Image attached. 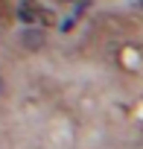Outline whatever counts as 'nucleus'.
<instances>
[{
	"mask_svg": "<svg viewBox=\"0 0 143 149\" xmlns=\"http://www.w3.org/2000/svg\"><path fill=\"white\" fill-rule=\"evenodd\" d=\"M24 47L26 50H41L44 47V32L41 29H26L24 32Z\"/></svg>",
	"mask_w": 143,
	"mask_h": 149,
	"instance_id": "f257e3e1",
	"label": "nucleus"
},
{
	"mask_svg": "<svg viewBox=\"0 0 143 149\" xmlns=\"http://www.w3.org/2000/svg\"><path fill=\"white\" fill-rule=\"evenodd\" d=\"M18 15H21V21H24V24H32V21H35V12H29V6H26V3L21 6V12H18Z\"/></svg>",
	"mask_w": 143,
	"mask_h": 149,
	"instance_id": "f03ea898",
	"label": "nucleus"
},
{
	"mask_svg": "<svg viewBox=\"0 0 143 149\" xmlns=\"http://www.w3.org/2000/svg\"><path fill=\"white\" fill-rule=\"evenodd\" d=\"M0 91H3V79H0Z\"/></svg>",
	"mask_w": 143,
	"mask_h": 149,
	"instance_id": "7ed1b4c3",
	"label": "nucleus"
},
{
	"mask_svg": "<svg viewBox=\"0 0 143 149\" xmlns=\"http://www.w3.org/2000/svg\"><path fill=\"white\" fill-rule=\"evenodd\" d=\"M137 3H140V9H143V0H137Z\"/></svg>",
	"mask_w": 143,
	"mask_h": 149,
	"instance_id": "20e7f679",
	"label": "nucleus"
}]
</instances>
